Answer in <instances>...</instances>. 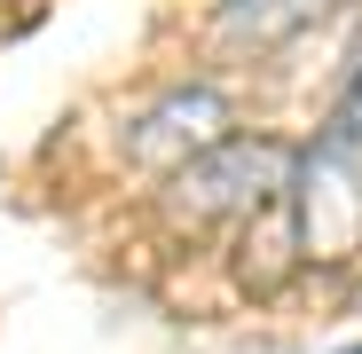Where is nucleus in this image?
Instances as JSON below:
<instances>
[{"label":"nucleus","instance_id":"nucleus-2","mask_svg":"<svg viewBox=\"0 0 362 354\" xmlns=\"http://www.w3.org/2000/svg\"><path fill=\"white\" fill-rule=\"evenodd\" d=\"M291 236H299V268H339L362 252V134L331 126L315 134L308 158H291Z\"/></svg>","mask_w":362,"mask_h":354},{"label":"nucleus","instance_id":"nucleus-6","mask_svg":"<svg viewBox=\"0 0 362 354\" xmlns=\"http://www.w3.org/2000/svg\"><path fill=\"white\" fill-rule=\"evenodd\" d=\"M339 126L362 134V71H354V87H346V102H339Z\"/></svg>","mask_w":362,"mask_h":354},{"label":"nucleus","instance_id":"nucleus-5","mask_svg":"<svg viewBox=\"0 0 362 354\" xmlns=\"http://www.w3.org/2000/svg\"><path fill=\"white\" fill-rule=\"evenodd\" d=\"M331 8L339 0H228L221 8V40H236V47H284L308 24H323Z\"/></svg>","mask_w":362,"mask_h":354},{"label":"nucleus","instance_id":"nucleus-3","mask_svg":"<svg viewBox=\"0 0 362 354\" xmlns=\"http://www.w3.org/2000/svg\"><path fill=\"white\" fill-rule=\"evenodd\" d=\"M221 134H236L228 95H221V87H173L165 102H150L134 126H127V165L173 173V165H189L197 150H213Z\"/></svg>","mask_w":362,"mask_h":354},{"label":"nucleus","instance_id":"nucleus-7","mask_svg":"<svg viewBox=\"0 0 362 354\" xmlns=\"http://www.w3.org/2000/svg\"><path fill=\"white\" fill-rule=\"evenodd\" d=\"M346 354H362V346H346Z\"/></svg>","mask_w":362,"mask_h":354},{"label":"nucleus","instance_id":"nucleus-1","mask_svg":"<svg viewBox=\"0 0 362 354\" xmlns=\"http://www.w3.org/2000/svg\"><path fill=\"white\" fill-rule=\"evenodd\" d=\"M291 189V150L284 142H245V134H221L213 150H197L189 165L165 173V220L173 228H228V220H252L268 197Z\"/></svg>","mask_w":362,"mask_h":354},{"label":"nucleus","instance_id":"nucleus-4","mask_svg":"<svg viewBox=\"0 0 362 354\" xmlns=\"http://www.w3.org/2000/svg\"><path fill=\"white\" fill-rule=\"evenodd\" d=\"M291 268H299L291 205H284V197H268V205L245 220V236H236V283H245L252 300H268V291H284V283H291Z\"/></svg>","mask_w":362,"mask_h":354}]
</instances>
